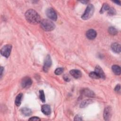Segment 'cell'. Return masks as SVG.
<instances>
[{
	"instance_id": "f546056e",
	"label": "cell",
	"mask_w": 121,
	"mask_h": 121,
	"mask_svg": "<svg viewBox=\"0 0 121 121\" xmlns=\"http://www.w3.org/2000/svg\"><path fill=\"white\" fill-rule=\"evenodd\" d=\"M114 2H115V3H116L117 4H118V5H120L121 4V1H113Z\"/></svg>"
},
{
	"instance_id": "83f0119b",
	"label": "cell",
	"mask_w": 121,
	"mask_h": 121,
	"mask_svg": "<svg viewBox=\"0 0 121 121\" xmlns=\"http://www.w3.org/2000/svg\"><path fill=\"white\" fill-rule=\"evenodd\" d=\"M74 120V121H82V118L80 115H77L75 116Z\"/></svg>"
},
{
	"instance_id": "d4e9b609",
	"label": "cell",
	"mask_w": 121,
	"mask_h": 121,
	"mask_svg": "<svg viewBox=\"0 0 121 121\" xmlns=\"http://www.w3.org/2000/svg\"><path fill=\"white\" fill-rule=\"evenodd\" d=\"M114 91L117 93H120V91H121V86L120 84L117 85L115 88H114Z\"/></svg>"
},
{
	"instance_id": "e0dca14e",
	"label": "cell",
	"mask_w": 121,
	"mask_h": 121,
	"mask_svg": "<svg viewBox=\"0 0 121 121\" xmlns=\"http://www.w3.org/2000/svg\"><path fill=\"white\" fill-rule=\"evenodd\" d=\"M22 98H23V94L22 93H20L18 94L16 96L15 102V104L17 106H19L20 105Z\"/></svg>"
},
{
	"instance_id": "8fae6325",
	"label": "cell",
	"mask_w": 121,
	"mask_h": 121,
	"mask_svg": "<svg viewBox=\"0 0 121 121\" xmlns=\"http://www.w3.org/2000/svg\"><path fill=\"white\" fill-rule=\"evenodd\" d=\"M95 72H96L102 79H105V75L102 68L98 65H96L95 68Z\"/></svg>"
},
{
	"instance_id": "cb8c5ba5",
	"label": "cell",
	"mask_w": 121,
	"mask_h": 121,
	"mask_svg": "<svg viewBox=\"0 0 121 121\" xmlns=\"http://www.w3.org/2000/svg\"><path fill=\"white\" fill-rule=\"evenodd\" d=\"M108 11V14L110 16H113L116 14V11L115 9L112 8H110Z\"/></svg>"
},
{
	"instance_id": "f1b7e54d",
	"label": "cell",
	"mask_w": 121,
	"mask_h": 121,
	"mask_svg": "<svg viewBox=\"0 0 121 121\" xmlns=\"http://www.w3.org/2000/svg\"><path fill=\"white\" fill-rule=\"evenodd\" d=\"M3 71H4V68L2 67H0V78H1L2 77V73H3Z\"/></svg>"
},
{
	"instance_id": "7c38bea8",
	"label": "cell",
	"mask_w": 121,
	"mask_h": 121,
	"mask_svg": "<svg viewBox=\"0 0 121 121\" xmlns=\"http://www.w3.org/2000/svg\"><path fill=\"white\" fill-rule=\"evenodd\" d=\"M111 49L113 52L115 53H120L121 52V45L117 43H114L111 45Z\"/></svg>"
},
{
	"instance_id": "d6986e66",
	"label": "cell",
	"mask_w": 121,
	"mask_h": 121,
	"mask_svg": "<svg viewBox=\"0 0 121 121\" xmlns=\"http://www.w3.org/2000/svg\"><path fill=\"white\" fill-rule=\"evenodd\" d=\"M108 32L111 35H116L118 33L117 30L113 26H110L108 28Z\"/></svg>"
},
{
	"instance_id": "ffe728a7",
	"label": "cell",
	"mask_w": 121,
	"mask_h": 121,
	"mask_svg": "<svg viewBox=\"0 0 121 121\" xmlns=\"http://www.w3.org/2000/svg\"><path fill=\"white\" fill-rule=\"evenodd\" d=\"M92 101V100L91 99H87V100H85L84 101H83L80 104V107L81 108H84L86 107V106H87L88 104H89Z\"/></svg>"
},
{
	"instance_id": "277c9868",
	"label": "cell",
	"mask_w": 121,
	"mask_h": 121,
	"mask_svg": "<svg viewBox=\"0 0 121 121\" xmlns=\"http://www.w3.org/2000/svg\"><path fill=\"white\" fill-rule=\"evenodd\" d=\"M12 49V45L10 44L5 45L0 50L1 54L6 58H8L10 55Z\"/></svg>"
},
{
	"instance_id": "9c48e42d",
	"label": "cell",
	"mask_w": 121,
	"mask_h": 121,
	"mask_svg": "<svg viewBox=\"0 0 121 121\" xmlns=\"http://www.w3.org/2000/svg\"><path fill=\"white\" fill-rule=\"evenodd\" d=\"M97 34L96 31L92 29H89L86 33V37L90 40L94 39L96 36Z\"/></svg>"
},
{
	"instance_id": "2e32d148",
	"label": "cell",
	"mask_w": 121,
	"mask_h": 121,
	"mask_svg": "<svg viewBox=\"0 0 121 121\" xmlns=\"http://www.w3.org/2000/svg\"><path fill=\"white\" fill-rule=\"evenodd\" d=\"M112 69L113 71V72L117 75H120L121 73V68L118 65H114L112 67Z\"/></svg>"
},
{
	"instance_id": "7402d4cb",
	"label": "cell",
	"mask_w": 121,
	"mask_h": 121,
	"mask_svg": "<svg viewBox=\"0 0 121 121\" xmlns=\"http://www.w3.org/2000/svg\"><path fill=\"white\" fill-rule=\"evenodd\" d=\"M39 97L40 100L43 103H44L45 102V95H44V92L43 90H41L39 91Z\"/></svg>"
},
{
	"instance_id": "44dd1931",
	"label": "cell",
	"mask_w": 121,
	"mask_h": 121,
	"mask_svg": "<svg viewBox=\"0 0 121 121\" xmlns=\"http://www.w3.org/2000/svg\"><path fill=\"white\" fill-rule=\"evenodd\" d=\"M89 76L90 78H94V79H98V78H100L99 75L95 71L91 72L89 74Z\"/></svg>"
},
{
	"instance_id": "4fadbf2b",
	"label": "cell",
	"mask_w": 121,
	"mask_h": 121,
	"mask_svg": "<svg viewBox=\"0 0 121 121\" xmlns=\"http://www.w3.org/2000/svg\"><path fill=\"white\" fill-rule=\"evenodd\" d=\"M69 73L70 75L76 78H78L81 76V72L78 69H72L70 70Z\"/></svg>"
},
{
	"instance_id": "ac0fdd59",
	"label": "cell",
	"mask_w": 121,
	"mask_h": 121,
	"mask_svg": "<svg viewBox=\"0 0 121 121\" xmlns=\"http://www.w3.org/2000/svg\"><path fill=\"white\" fill-rule=\"evenodd\" d=\"M110 7L107 3H104L100 9V13L101 14H102L105 11H108L110 9Z\"/></svg>"
},
{
	"instance_id": "5bb4252c",
	"label": "cell",
	"mask_w": 121,
	"mask_h": 121,
	"mask_svg": "<svg viewBox=\"0 0 121 121\" xmlns=\"http://www.w3.org/2000/svg\"><path fill=\"white\" fill-rule=\"evenodd\" d=\"M82 93L83 95L89 97H93L95 96V94L94 92L88 88L84 89L82 91Z\"/></svg>"
},
{
	"instance_id": "9a60e30c",
	"label": "cell",
	"mask_w": 121,
	"mask_h": 121,
	"mask_svg": "<svg viewBox=\"0 0 121 121\" xmlns=\"http://www.w3.org/2000/svg\"><path fill=\"white\" fill-rule=\"evenodd\" d=\"M20 111H21V112L23 115L26 116H30L32 113L31 110L27 107H23L21 108L20 110Z\"/></svg>"
},
{
	"instance_id": "4dcf8cb0",
	"label": "cell",
	"mask_w": 121,
	"mask_h": 121,
	"mask_svg": "<svg viewBox=\"0 0 121 121\" xmlns=\"http://www.w3.org/2000/svg\"><path fill=\"white\" fill-rule=\"evenodd\" d=\"M81 2L82 3H84V4H86V3L88 2L87 1H81Z\"/></svg>"
},
{
	"instance_id": "5b68a950",
	"label": "cell",
	"mask_w": 121,
	"mask_h": 121,
	"mask_svg": "<svg viewBox=\"0 0 121 121\" xmlns=\"http://www.w3.org/2000/svg\"><path fill=\"white\" fill-rule=\"evenodd\" d=\"M46 14L48 18L53 21H56L57 16L55 10L52 8H48L46 10Z\"/></svg>"
},
{
	"instance_id": "7a4b0ae2",
	"label": "cell",
	"mask_w": 121,
	"mask_h": 121,
	"mask_svg": "<svg viewBox=\"0 0 121 121\" xmlns=\"http://www.w3.org/2000/svg\"><path fill=\"white\" fill-rule=\"evenodd\" d=\"M40 25L42 28L45 31H51L55 27L54 24L51 20L47 19L42 20Z\"/></svg>"
},
{
	"instance_id": "30bf717a",
	"label": "cell",
	"mask_w": 121,
	"mask_h": 121,
	"mask_svg": "<svg viewBox=\"0 0 121 121\" xmlns=\"http://www.w3.org/2000/svg\"><path fill=\"white\" fill-rule=\"evenodd\" d=\"M41 111L45 115H50L51 113V109L50 106L48 104L43 105L41 107Z\"/></svg>"
},
{
	"instance_id": "484cf974",
	"label": "cell",
	"mask_w": 121,
	"mask_h": 121,
	"mask_svg": "<svg viewBox=\"0 0 121 121\" xmlns=\"http://www.w3.org/2000/svg\"><path fill=\"white\" fill-rule=\"evenodd\" d=\"M63 78L64 79V80H65L67 82H69L70 80V78L69 77V76L68 74H65L63 76Z\"/></svg>"
},
{
	"instance_id": "3957f363",
	"label": "cell",
	"mask_w": 121,
	"mask_h": 121,
	"mask_svg": "<svg viewBox=\"0 0 121 121\" xmlns=\"http://www.w3.org/2000/svg\"><path fill=\"white\" fill-rule=\"evenodd\" d=\"M95 8L92 4H89L87 6L84 14L81 16V18L84 20H87L90 18L93 15Z\"/></svg>"
},
{
	"instance_id": "ba28073f",
	"label": "cell",
	"mask_w": 121,
	"mask_h": 121,
	"mask_svg": "<svg viewBox=\"0 0 121 121\" xmlns=\"http://www.w3.org/2000/svg\"><path fill=\"white\" fill-rule=\"evenodd\" d=\"M32 84V81L30 78L28 77H24L21 81V86L22 87L27 88L29 87Z\"/></svg>"
},
{
	"instance_id": "6da1fadb",
	"label": "cell",
	"mask_w": 121,
	"mask_h": 121,
	"mask_svg": "<svg viewBox=\"0 0 121 121\" xmlns=\"http://www.w3.org/2000/svg\"><path fill=\"white\" fill-rule=\"evenodd\" d=\"M26 20L30 24L35 25L41 22V17L38 13L32 9H28L25 14Z\"/></svg>"
},
{
	"instance_id": "4316f807",
	"label": "cell",
	"mask_w": 121,
	"mask_h": 121,
	"mask_svg": "<svg viewBox=\"0 0 121 121\" xmlns=\"http://www.w3.org/2000/svg\"><path fill=\"white\" fill-rule=\"evenodd\" d=\"M29 121H40L41 119L38 117H36V116H34V117H32L31 118H30L29 119H28Z\"/></svg>"
},
{
	"instance_id": "8992f818",
	"label": "cell",
	"mask_w": 121,
	"mask_h": 121,
	"mask_svg": "<svg viewBox=\"0 0 121 121\" xmlns=\"http://www.w3.org/2000/svg\"><path fill=\"white\" fill-rule=\"evenodd\" d=\"M52 64V59L49 55H47L45 59L44 65L43 66V70L44 72H47L51 66Z\"/></svg>"
},
{
	"instance_id": "603a6c76",
	"label": "cell",
	"mask_w": 121,
	"mask_h": 121,
	"mask_svg": "<svg viewBox=\"0 0 121 121\" xmlns=\"http://www.w3.org/2000/svg\"><path fill=\"white\" fill-rule=\"evenodd\" d=\"M63 71V69L62 68H58L55 70L54 73L56 75H59L61 74Z\"/></svg>"
},
{
	"instance_id": "52a82bcc",
	"label": "cell",
	"mask_w": 121,
	"mask_h": 121,
	"mask_svg": "<svg viewBox=\"0 0 121 121\" xmlns=\"http://www.w3.org/2000/svg\"><path fill=\"white\" fill-rule=\"evenodd\" d=\"M112 109L111 106H108L105 108L104 111V118L105 121H109L112 117Z\"/></svg>"
}]
</instances>
